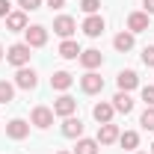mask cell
<instances>
[{
	"label": "cell",
	"instance_id": "6da1fadb",
	"mask_svg": "<svg viewBox=\"0 0 154 154\" xmlns=\"http://www.w3.org/2000/svg\"><path fill=\"white\" fill-rule=\"evenodd\" d=\"M30 57H33V48H30L27 42H15V45H9V48H6V62H9V65H15V68L30 65Z\"/></svg>",
	"mask_w": 154,
	"mask_h": 154
},
{
	"label": "cell",
	"instance_id": "7a4b0ae2",
	"mask_svg": "<svg viewBox=\"0 0 154 154\" xmlns=\"http://www.w3.org/2000/svg\"><path fill=\"white\" fill-rule=\"evenodd\" d=\"M54 107H45V104H38V107H33V113H30V125L33 128H38V131H48L51 125H54Z\"/></svg>",
	"mask_w": 154,
	"mask_h": 154
},
{
	"label": "cell",
	"instance_id": "3957f363",
	"mask_svg": "<svg viewBox=\"0 0 154 154\" xmlns=\"http://www.w3.org/2000/svg\"><path fill=\"white\" fill-rule=\"evenodd\" d=\"M24 42H27L30 48H45V45H48V27L30 24V27L24 30Z\"/></svg>",
	"mask_w": 154,
	"mask_h": 154
},
{
	"label": "cell",
	"instance_id": "277c9868",
	"mask_svg": "<svg viewBox=\"0 0 154 154\" xmlns=\"http://www.w3.org/2000/svg\"><path fill=\"white\" fill-rule=\"evenodd\" d=\"M80 30H83L89 38H98L104 30H107V21H104V15H101V12H98V15H86V18H83V24H80Z\"/></svg>",
	"mask_w": 154,
	"mask_h": 154
},
{
	"label": "cell",
	"instance_id": "5b68a950",
	"mask_svg": "<svg viewBox=\"0 0 154 154\" xmlns=\"http://www.w3.org/2000/svg\"><path fill=\"white\" fill-rule=\"evenodd\" d=\"M15 86H18V89H24V92H33V89L38 86V74L30 68V65H24V68H18V71H15Z\"/></svg>",
	"mask_w": 154,
	"mask_h": 154
},
{
	"label": "cell",
	"instance_id": "8992f818",
	"mask_svg": "<svg viewBox=\"0 0 154 154\" xmlns=\"http://www.w3.org/2000/svg\"><path fill=\"white\" fill-rule=\"evenodd\" d=\"M80 89H83V95H98V92H104V77L98 74V71H86V74L80 77Z\"/></svg>",
	"mask_w": 154,
	"mask_h": 154
},
{
	"label": "cell",
	"instance_id": "52a82bcc",
	"mask_svg": "<svg viewBox=\"0 0 154 154\" xmlns=\"http://www.w3.org/2000/svg\"><path fill=\"white\" fill-rule=\"evenodd\" d=\"M54 33L59 38H71L77 33V21L71 15H59V18H54Z\"/></svg>",
	"mask_w": 154,
	"mask_h": 154
},
{
	"label": "cell",
	"instance_id": "ba28073f",
	"mask_svg": "<svg viewBox=\"0 0 154 154\" xmlns=\"http://www.w3.org/2000/svg\"><path fill=\"white\" fill-rule=\"evenodd\" d=\"M74 113H77V101H74L71 95H65V92H62V95L54 101V116L68 119V116H74Z\"/></svg>",
	"mask_w": 154,
	"mask_h": 154
},
{
	"label": "cell",
	"instance_id": "9c48e42d",
	"mask_svg": "<svg viewBox=\"0 0 154 154\" xmlns=\"http://www.w3.org/2000/svg\"><path fill=\"white\" fill-rule=\"evenodd\" d=\"M77 62H80L86 71H95V68H101V65H104V54H101L98 48H89V51H83V54L77 57Z\"/></svg>",
	"mask_w": 154,
	"mask_h": 154
},
{
	"label": "cell",
	"instance_id": "30bf717a",
	"mask_svg": "<svg viewBox=\"0 0 154 154\" xmlns=\"http://www.w3.org/2000/svg\"><path fill=\"white\" fill-rule=\"evenodd\" d=\"M62 136L65 139H80L83 136V122H80V116H68V119H62Z\"/></svg>",
	"mask_w": 154,
	"mask_h": 154
},
{
	"label": "cell",
	"instance_id": "8fae6325",
	"mask_svg": "<svg viewBox=\"0 0 154 154\" xmlns=\"http://www.w3.org/2000/svg\"><path fill=\"white\" fill-rule=\"evenodd\" d=\"M119 136H122V131H119V125H98V145H113V142H119Z\"/></svg>",
	"mask_w": 154,
	"mask_h": 154
},
{
	"label": "cell",
	"instance_id": "7c38bea8",
	"mask_svg": "<svg viewBox=\"0 0 154 154\" xmlns=\"http://www.w3.org/2000/svg\"><path fill=\"white\" fill-rule=\"evenodd\" d=\"M3 21H6V30H9V33H24V30L30 27V21H27V12H21V9L9 12Z\"/></svg>",
	"mask_w": 154,
	"mask_h": 154
},
{
	"label": "cell",
	"instance_id": "4fadbf2b",
	"mask_svg": "<svg viewBox=\"0 0 154 154\" xmlns=\"http://www.w3.org/2000/svg\"><path fill=\"white\" fill-rule=\"evenodd\" d=\"M148 27H151V15H145L142 9H139V12H131V15H128V30H131L134 36H136V33H145Z\"/></svg>",
	"mask_w": 154,
	"mask_h": 154
},
{
	"label": "cell",
	"instance_id": "5bb4252c",
	"mask_svg": "<svg viewBox=\"0 0 154 154\" xmlns=\"http://www.w3.org/2000/svg\"><path fill=\"white\" fill-rule=\"evenodd\" d=\"M6 136L15 139V142L27 139V136H30V122H24V119H12V122L6 125Z\"/></svg>",
	"mask_w": 154,
	"mask_h": 154
},
{
	"label": "cell",
	"instance_id": "9a60e30c",
	"mask_svg": "<svg viewBox=\"0 0 154 154\" xmlns=\"http://www.w3.org/2000/svg\"><path fill=\"white\" fill-rule=\"evenodd\" d=\"M116 83H119V92H134L136 86H139V74H136L134 68H125V71H119Z\"/></svg>",
	"mask_w": 154,
	"mask_h": 154
},
{
	"label": "cell",
	"instance_id": "2e32d148",
	"mask_svg": "<svg viewBox=\"0 0 154 154\" xmlns=\"http://www.w3.org/2000/svg\"><path fill=\"white\" fill-rule=\"evenodd\" d=\"M113 116H116V110H113V104H110V101H98L95 107H92V119H95L98 125H110V122H113Z\"/></svg>",
	"mask_w": 154,
	"mask_h": 154
},
{
	"label": "cell",
	"instance_id": "e0dca14e",
	"mask_svg": "<svg viewBox=\"0 0 154 154\" xmlns=\"http://www.w3.org/2000/svg\"><path fill=\"white\" fill-rule=\"evenodd\" d=\"M110 104H113V110H116V113L128 116V113H134V104H136V101L131 98V92H116Z\"/></svg>",
	"mask_w": 154,
	"mask_h": 154
},
{
	"label": "cell",
	"instance_id": "ac0fdd59",
	"mask_svg": "<svg viewBox=\"0 0 154 154\" xmlns=\"http://www.w3.org/2000/svg\"><path fill=\"white\" fill-rule=\"evenodd\" d=\"M134 45H136V38H134L131 30H122V33L113 38V48L119 51V54H131V51H134Z\"/></svg>",
	"mask_w": 154,
	"mask_h": 154
},
{
	"label": "cell",
	"instance_id": "d6986e66",
	"mask_svg": "<svg viewBox=\"0 0 154 154\" xmlns=\"http://www.w3.org/2000/svg\"><path fill=\"white\" fill-rule=\"evenodd\" d=\"M71 86H74V74H68V71H54V77H51V89L68 92Z\"/></svg>",
	"mask_w": 154,
	"mask_h": 154
},
{
	"label": "cell",
	"instance_id": "ffe728a7",
	"mask_svg": "<svg viewBox=\"0 0 154 154\" xmlns=\"http://www.w3.org/2000/svg\"><path fill=\"white\" fill-rule=\"evenodd\" d=\"M57 54H59L62 59H77L83 51H80V45H77L74 38H62V42H59V51H57Z\"/></svg>",
	"mask_w": 154,
	"mask_h": 154
},
{
	"label": "cell",
	"instance_id": "44dd1931",
	"mask_svg": "<svg viewBox=\"0 0 154 154\" xmlns=\"http://www.w3.org/2000/svg\"><path fill=\"white\" fill-rule=\"evenodd\" d=\"M101 151V145H98V139H89V136H80L74 145V151L71 154H98Z\"/></svg>",
	"mask_w": 154,
	"mask_h": 154
},
{
	"label": "cell",
	"instance_id": "7402d4cb",
	"mask_svg": "<svg viewBox=\"0 0 154 154\" xmlns=\"http://www.w3.org/2000/svg\"><path fill=\"white\" fill-rule=\"evenodd\" d=\"M119 145H122L125 151H136V148H139V134H136V131H125V134L119 136Z\"/></svg>",
	"mask_w": 154,
	"mask_h": 154
},
{
	"label": "cell",
	"instance_id": "603a6c76",
	"mask_svg": "<svg viewBox=\"0 0 154 154\" xmlns=\"http://www.w3.org/2000/svg\"><path fill=\"white\" fill-rule=\"evenodd\" d=\"M15 98V83H9V80H0V104H9Z\"/></svg>",
	"mask_w": 154,
	"mask_h": 154
},
{
	"label": "cell",
	"instance_id": "cb8c5ba5",
	"mask_svg": "<svg viewBox=\"0 0 154 154\" xmlns=\"http://www.w3.org/2000/svg\"><path fill=\"white\" fill-rule=\"evenodd\" d=\"M139 125L142 131H154V107H145V113L139 116Z\"/></svg>",
	"mask_w": 154,
	"mask_h": 154
},
{
	"label": "cell",
	"instance_id": "d4e9b609",
	"mask_svg": "<svg viewBox=\"0 0 154 154\" xmlns=\"http://www.w3.org/2000/svg\"><path fill=\"white\" fill-rule=\"evenodd\" d=\"M80 9L86 15H98L101 12V0H80Z\"/></svg>",
	"mask_w": 154,
	"mask_h": 154
},
{
	"label": "cell",
	"instance_id": "484cf974",
	"mask_svg": "<svg viewBox=\"0 0 154 154\" xmlns=\"http://www.w3.org/2000/svg\"><path fill=\"white\" fill-rule=\"evenodd\" d=\"M142 65L145 68H154V45H145L142 48Z\"/></svg>",
	"mask_w": 154,
	"mask_h": 154
},
{
	"label": "cell",
	"instance_id": "4316f807",
	"mask_svg": "<svg viewBox=\"0 0 154 154\" xmlns=\"http://www.w3.org/2000/svg\"><path fill=\"white\" fill-rule=\"evenodd\" d=\"M42 3L45 0H18L21 12H36V9H42Z\"/></svg>",
	"mask_w": 154,
	"mask_h": 154
},
{
	"label": "cell",
	"instance_id": "83f0119b",
	"mask_svg": "<svg viewBox=\"0 0 154 154\" xmlns=\"http://www.w3.org/2000/svg\"><path fill=\"white\" fill-rule=\"evenodd\" d=\"M142 101L145 107H154V86H142Z\"/></svg>",
	"mask_w": 154,
	"mask_h": 154
},
{
	"label": "cell",
	"instance_id": "f1b7e54d",
	"mask_svg": "<svg viewBox=\"0 0 154 154\" xmlns=\"http://www.w3.org/2000/svg\"><path fill=\"white\" fill-rule=\"evenodd\" d=\"M9 12H12V3L9 0H0V18H6Z\"/></svg>",
	"mask_w": 154,
	"mask_h": 154
},
{
	"label": "cell",
	"instance_id": "f546056e",
	"mask_svg": "<svg viewBox=\"0 0 154 154\" xmlns=\"http://www.w3.org/2000/svg\"><path fill=\"white\" fill-rule=\"evenodd\" d=\"M142 12L145 15H154V0H142Z\"/></svg>",
	"mask_w": 154,
	"mask_h": 154
},
{
	"label": "cell",
	"instance_id": "4dcf8cb0",
	"mask_svg": "<svg viewBox=\"0 0 154 154\" xmlns=\"http://www.w3.org/2000/svg\"><path fill=\"white\" fill-rule=\"evenodd\" d=\"M45 3H48L51 9H62V6H65V0H45Z\"/></svg>",
	"mask_w": 154,
	"mask_h": 154
},
{
	"label": "cell",
	"instance_id": "1f68e13d",
	"mask_svg": "<svg viewBox=\"0 0 154 154\" xmlns=\"http://www.w3.org/2000/svg\"><path fill=\"white\" fill-rule=\"evenodd\" d=\"M3 57H6V51H3V45H0V59H3Z\"/></svg>",
	"mask_w": 154,
	"mask_h": 154
},
{
	"label": "cell",
	"instance_id": "d6a6232c",
	"mask_svg": "<svg viewBox=\"0 0 154 154\" xmlns=\"http://www.w3.org/2000/svg\"><path fill=\"white\" fill-rule=\"evenodd\" d=\"M134 154H151V151H134Z\"/></svg>",
	"mask_w": 154,
	"mask_h": 154
},
{
	"label": "cell",
	"instance_id": "836d02e7",
	"mask_svg": "<svg viewBox=\"0 0 154 154\" xmlns=\"http://www.w3.org/2000/svg\"><path fill=\"white\" fill-rule=\"evenodd\" d=\"M57 154H71V151H57Z\"/></svg>",
	"mask_w": 154,
	"mask_h": 154
},
{
	"label": "cell",
	"instance_id": "e575fe53",
	"mask_svg": "<svg viewBox=\"0 0 154 154\" xmlns=\"http://www.w3.org/2000/svg\"><path fill=\"white\" fill-rule=\"evenodd\" d=\"M151 154H154V142H151Z\"/></svg>",
	"mask_w": 154,
	"mask_h": 154
}]
</instances>
